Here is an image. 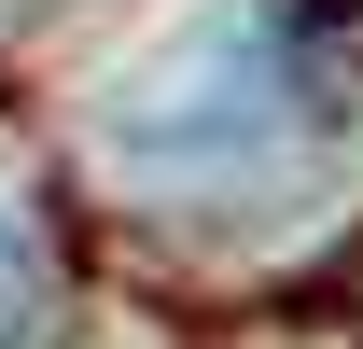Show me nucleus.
<instances>
[{
    "label": "nucleus",
    "instance_id": "nucleus-1",
    "mask_svg": "<svg viewBox=\"0 0 363 349\" xmlns=\"http://www.w3.org/2000/svg\"><path fill=\"white\" fill-rule=\"evenodd\" d=\"M321 112H335V70L294 0L196 14L140 70H112V154H140V168H252L266 140L321 126Z\"/></svg>",
    "mask_w": 363,
    "mask_h": 349
},
{
    "label": "nucleus",
    "instance_id": "nucleus-2",
    "mask_svg": "<svg viewBox=\"0 0 363 349\" xmlns=\"http://www.w3.org/2000/svg\"><path fill=\"white\" fill-rule=\"evenodd\" d=\"M43 321H56V294H43V265L0 238V349H43Z\"/></svg>",
    "mask_w": 363,
    "mask_h": 349
}]
</instances>
